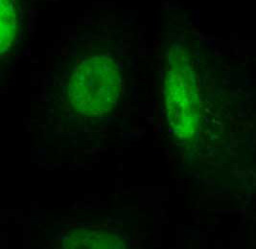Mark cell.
Wrapping results in <instances>:
<instances>
[{"mask_svg":"<svg viewBox=\"0 0 256 249\" xmlns=\"http://www.w3.org/2000/svg\"><path fill=\"white\" fill-rule=\"evenodd\" d=\"M20 29L18 11L12 1L1 2V50L10 49L16 41Z\"/></svg>","mask_w":256,"mask_h":249,"instance_id":"cell-4","label":"cell"},{"mask_svg":"<svg viewBox=\"0 0 256 249\" xmlns=\"http://www.w3.org/2000/svg\"><path fill=\"white\" fill-rule=\"evenodd\" d=\"M55 249H132L128 235L108 225H72L55 240Z\"/></svg>","mask_w":256,"mask_h":249,"instance_id":"cell-3","label":"cell"},{"mask_svg":"<svg viewBox=\"0 0 256 249\" xmlns=\"http://www.w3.org/2000/svg\"><path fill=\"white\" fill-rule=\"evenodd\" d=\"M168 97L171 98V112H176V121L173 128L180 137L188 140L198 129L200 118V98L193 72L189 66L176 67L168 79Z\"/></svg>","mask_w":256,"mask_h":249,"instance_id":"cell-2","label":"cell"},{"mask_svg":"<svg viewBox=\"0 0 256 249\" xmlns=\"http://www.w3.org/2000/svg\"><path fill=\"white\" fill-rule=\"evenodd\" d=\"M68 97L73 110L86 116L108 112L116 105L119 79L116 65L108 57H90L72 73Z\"/></svg>","mask_w":256,"mask_h":249,"instance_id":"cell-1","label":"cell"}]
</instances>
